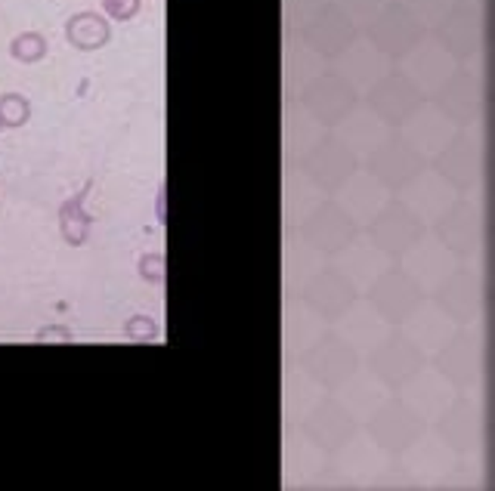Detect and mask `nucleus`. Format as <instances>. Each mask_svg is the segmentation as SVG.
Returning <instances> with one entry per match:
<instances>
[{
    "label": "nucleus",
    "mask_w": 495,
    "mask_h": 491,
    "mask_svg": "<svg viewBox=\"0 0 495 491\" xmlns=\"http://www.w3.org/2000/svg\"><path fill=\"white\" fill-rule=\"evenodd\" d=\"M421 238L424 223L406 205H400V201L381 207L372 216V241L381 254H409Z\"/></svg>",
    "instance_id": "f257e3e1"
},
{
    "label": "nucleus",
    "mask_w": 495,
    "mask_h": 491,
    "mask_svg": "<svg viewBox=\"0 0 495 491\" xmlns=\"http://www.w3.org/2000/svg\"><path fill=\"white\" fill-rule=\"evenodd\" d=\"M418 294L421 287L415 285V278H409V272L385 269L372 285V306L390 325H402L418 310Z\"/></svg>",
    "instance_id": "f03ea898"
},
{
    "label": "nucleus",
    "mask_w": 495,
    "mask_h": 491,
    "mask_svg": "<svg viewBox=\"0 0 495 491\" xmlns=\"http://www.w3.org/2000/svg\"><path fill=\"white\" fill-rule=\"evenodd\" d=\"M372 368L387 387H402L424 368V349H418L415 340L406 337H390L375 349Z\"/></svg>",
    "instance_id": "7ed1b4c3"
},
{
    "label": "nucleus",
    "mask_w": 495,
    "mask_h": 491,
    "mask_svg": "<svg viewBox=\"0 0 495 491\" xmlns=\"http://www.w3.org/2000/svg\"><path fill=\"white\" fill-rule=\"evenodd\" d=\"M304 235L306 241L316 250H323V254H340V250L350 248L353 235H357V223H353V216L340 205H329V207H319L316 214L306 220Z\"/></svg>",
    "instance_id": "20e7f679"
},
{
    "label": "nucleus",
    "mask_w": 495,
    "mask_h": 491,
    "mask_svg": "<svg viewBox=\"0 0 495 491\" xmlns=\"http://www.w3.org/2000/svg\"><path fill=\"white\" fill-rule=\"evenodd\" d=\"M304 300L319 315H325L329 321H334L344 312H350L353 300H357V287H353V282L340 269H323L316 278L306 282Z\"/></svg>",
    "instance_id": "39448f33"
},
{
    "label": "nucleus",
    "mask_w": 495,
    "mask_h": 491,
    "mask_svg": "<svg viewBox=\"0 0 495 491\" xmlns=\"http://www.w3.org/2000/svg\"><path fill=\"white\" fill-rule=\"evenodd\" d=\"M368 167H372V177L385 182L387 189H406V182H412L424 171V155L406 143H387L375 149Z\"/></svg>",
    "instance_id": "423d86ee"
},
{
    "label": "nucleus",
    "mask_w": 495,
    "mask_h": 491,
    "mask_svg": "<svg viewBox=\"0 0 495 491\" xmlns=\"http://www.w3.org/2000/svg\"><path fill=\"white\" fill-rule=\"evenodd\" d=\"M304 177L313 180L323 189H338L357 171V158L350 149H344L340 143H323L316 149H310L304 155Z\"/></svg>",
    "instance_id": "0eeeda50"
},
{
    "label": "nucleus",
    "mask_w": 495,
    "mask_h": 491,
    "mask_svg": "<svg viewBox=\"0 0 495 491\" xmlns=\"http://www.w3.org/2000/svg\"><path fill=\"white\" fill-rule=\"evenodd\" d=\"M306 368L316 381H323L325 387H338L347 377L357 371V355L347 346V340L340 337H325L316 346L306 353Z\"/></svg>",
    "instance_id": "6e6552de"
},
{
    "label": "nucleus",
    "mask_w": 495,
    "mask_h": 491,
    "mask_svg": "<svg viewBox=\"0 0 495 491\" xmlns=\"http://www.w3.org/2000/svg\"><path fill=\"white\" fill-rule=\"evenodd\" d=\"M483 226L477 210L468 201L462 205H449V210L440 216V238L449 244L446 250H458V254H471L477 250V229Z\"/></svg>",
    "instance_id": "1a4fd4ad"
},
{
    "label": "nucleus",
    "mask_w": 495,
    "mask_h": 491,
    "mask_svg": "<svg viewBox=\"0 0 495 491\" xmlns=\"http://www.w3.org/2000/svg\"><path fill=\"white\" fill-rule=\"evenodd\" d=\"M477 152L473 145H455V149H440V177L452 182L455 189H471L480 177Z\"/></svg>",
    "instance_id": "9d476101"
},
{
    "label": "nucleus",
    "mask_w": 495,
    "mask_h": 491,
    "mask_svg": "<svg viewBox=\"0 0 495 491\" xmlns=\"http://www.w3.org/2000/svg\"><path fill=\"white\" fill-rule=\"evenodd\" d=\"M473 353H477V343L471 337H462L458 343L446 340V349H443V359H440V368L446 377H452L455 383H473L477 377V364H473Z\"/></svg>",
    "instance_id": "9b49d317"
},
{
    "label": "nucleus",
    "mask_w": 495,
    "mask_h": 491,
    "mask_svg": "<svg viewBox=\"0 0 495 491\" xmlns=\"http://www.w3.org/2000/svg\"><path fill=\"white\" fill-rule=\"evenodd\" d=\"M68 40H72V47H78V50H96V47H102L109 40L106 19L96 16V13H81V16H75L72 22H68Z\"/></svg>",
    "instance_id": "f8f14e48"
},
{
    "label": "nucleus",
    "mask_w": 495,
    "mask_h": 491,
    "mask_svg": "<svg viewBox=\"0 0 495 491\" xmlns=\"http://www.w3.org/2000/svg\"><path fill=\"white\" fill-rule=\"evenodd\" d=\"M310 420L325 426V433L316 436V442H325V445H340L344 439L353 436V414L340 411L338 405H325V408H319Z\"/></svg>",
    "instance_id": "ddd939ff"
},
{
    "label": "nucleus",
    "mask_w": 495,
    "mask_h": 491,
    "mask_svg": "<svg viewBox=\"0 0 495 491\" xmlns=\"http://www.w3.org/2000/svg\"><path fill=\"white\" fill-rule=\"evenodd\" d=\"M10 53H13V59H19V62H38V59H44V53H47V40L40 38L38 31H25L10 44Z\"/></svg>",
    "instance_id": "4468645a"
},
{
    "label": "nucleus",
    "mask_w": 495,
    "mask_h": 491,
    "mask_svg": "<svg viewBox=\"0 0 495 491\" xmlns=\"http://www.w3.org/2000/svg\"><path fill=\"white\" fill-rule=\"evenodd\" d=\"M28 115H31V109H28L25 96H19V93L0 96V124H4V127H22L28 121Z\"/></svg>",
    "instance_id": "2eb2a0df"
},
{
    "label": "nucleus",
    "mask_w": 495,
    "mask_h": 491,
    "mask_svg": "<svg viewBox=\"0 0 495 491\" xmlns=\"http://www.w3.org/2000/svg\"><path fill=\"white\" fill-rule=\"evenodd\" d=\"M128 337H134V340H152V337H155V325H152V319L137 315V319L128 321Z\"/></svg>",
    "instance_id": "dca6fc26"
},
{
    "label": "nucleus",
    "mask_w": 495,
    "mask_h": 491,
    "mask_svg": "<svg viewBox=\"0 0 495 491\" xmlns=\"http://www.w3.org/2000/svg\"><path fill=\"white\" fill-rule=\"evenodd\" d=\"M139 269H143V276L149 278V282H162L164 278V257L155 254V257H143V263H139Z\"/></svg>",
    "instance_id": "f3484780"
},
{
    "label": "nucleus",
    "mask_w": 495,
    "mask_h": 491,
    "mask_svg": "<svg viewBox=\"0 0 495 491\" xmlns=\"http://www.w3.org/2000/svg\"><path fill=\"white\" fill-rule=\"evenodd\" d=\"M115 19H130L139 10V0H102Z\"/></svg>",
    "instance_id": "a211bd4d"
},
{
    "label": "nucleus",
    "mask_w": 495,
    "mask_h": 491,
    "mask_svg": "<svg viewBox=\"0 0 495 491\" xmlns=\"http://www.w3.org/2000/svg\"><path fill=\"white\" fill-rule=\"evenodd\" d=\"M38 340H72V334H68L66 328H44V331L38 334Z\"/></svg>",
    "instance_id": "6ab92c4d"
},
{
    "label": "nucleus",
    "mask_w": 495,
    "mask_h": 491,
    "mask_svg": "<svg viewBox=\"0 0 495 491\" xmlns=\"http://www.w3.org/2000/svg\"><path fill=\"white\" fill-rule=\"evenodd\" d=\"M0 127H4V124H0Z\"/></svg>",
    "instance_id": "aec40b11"
}]
</instances>
